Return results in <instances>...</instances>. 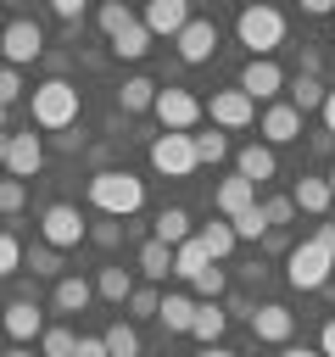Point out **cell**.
Instances as JSON below:
<instances>
[{"instance_id":"cell-37","label":"cell","mask_w":335,"mask_h":357,"mask_svg":"<svg viewBox=\"0 0 335 357\" xmlns=\"http://www.w3.org/2000/svg\"><path fill=\"white\" fill-rule=\"evenodd\" d=\"M262 206V218H268V229H285L290 218H296V206H290V195H268V201H257Z\"/></svg>"},{"instance_id":"cell-18","label":"cell","mask_w":335,"mask_h":357,"mask_svg":"<svg viewBox=\"0 0 335 357\" xmlns=\"http://www.w3.org/2000/svg\"><path fill=\"white\" fill-rule=\"evenodd\" d=\"M212 201H218V212L234 223L240 212H251V206H257V184H246V178L234 173V178H223V184H218V195H212Z\"/></svg>"},{"instance_id":"cell-9","label":"cell","mask_w":335,"mask_h":357,"mask_svg":"<svg viewBox=\"0 0 335 357\" xmlns=\"http://www.w3.org/2000/svg\"><path fill=\"white\" fill-rule=\"evenodd\" d=\"M207 117H212V128H251L257 123V100L246 89H218L207 100Z\"/></svg>"},{"instance_id":"cell-51","label":"cell","mask_w":335,"mask_h":357,"mask_svg":"<svg viewBox=\"0 0 335 357\" xmlns=\"http://www.w3.org/2000/svg\"><path fill=\"white\" fill-rule=\"evenodd\" d=\"M0 357H34V346H6Z\"/></svg>"},{"instance_id":"cell-42","label":"cell","mask_w":335,"mask_h":357,"mask_svg":"<svg viewBox=\"0 0 335 357\" xmlns=\"http://www.w3.org/2000/svg\"><path fill=\"white\" fill-rule=\"evenodd\" d=\"M22 95V78H17V67H0V106H11Z\"/></svg>"},{"instance_id":"cell-7","label":"cell","mask_w":335,"mask_h":357,"mask_svg":"<svg viewBox=\"0 0 335 357\" xmlns=\"http://www.w3.org/2000/svg\"><path fill=\"white\" fill-rule=\"evenodd\" d=\"M151 167L168 173V178H190L201 162H195V134H156L151 139Z\"/></svg>"},{"instance_id":"cell-52","label":"cell","mask_w":335,"mask_h":357,"mask_svg":"<svg viewBox=\"0 0 335 357\" xmlns=\"http://www.w3.org/2000/svg\"><path fill=\"white\" fill-rule=\"evenodd\" d=\"M201 357H234L229 346H201Z\"/></svg>"},{"instance_id":"cell-13","label":"cell","mask_w":335,"mask_h":357,"mask_svg":"<svg viewBox=\"0 0 335 357\" xmlns=\"http://www.w3.org/2000/svg\"><path fill=\"white\" fill-rule=\"evenodd\" d=\"M179 45V56L195 67V61H212V50H218V22L212 17H190V28L173 39Z\"/></svg>"},{"instance_id":"cell-12","label":"cell","mask_w":335,"mask_h":357,"mask_svg":"<svg viewBox=\"0 0 335 357\" xmlns=\"http://www.w3.org/2000/svg\"><path fill=\"white\" fill-rule=\"evenodd\" d=\"M140 22H145V33H151V39H156V33L179 39V33L190 28V6H184V0H151Z\"/></svg>"},{"instance_id":"cell-47","label":"cell","mask_w":335,"mask_h":357,"mask_svg":"<svg viewBox=\"0 0 335 357\" xmlns=\"http://www.w3.org/2000/svg\"><path fill=\"white\" fill-rule=\"evenodd\" d=\"M313 240H318V245L335 257V223H318V229H313Z\"/></svg>"},{"instance_id":"cell-40","label":"cell","mask_w":335,"mask_h":357,"mask_svg":"<svg viewBox=\"0 0 335 357\" xmlns=\"http://www.w3.org/2000/svg\"><path fill=\"white\" fill-rule=\"evenodd\" d=\"M22 201H28V184L22 178H0V212L11 218V212H22Z\"/></svg>"},{"instance_id":"cell-56","label":"cell","mask_w":335,"mask_h":357,"mask_svg":"<svg viewBox=\"0 0 335 357\" xmlns=\"http://www.w3.org/2000/svg\"><path fill=\"white\" fill-rule=\"evenodd\" d=\"M0 340H6V335H0ZM0 351H6V346H0Z\"/></svg>"},{"instance_id":"cell-21","label":"cell","mask_w":335,"mask_h":357,"mask_svg":"<svg viewBox=\"0 0 335 357\" xmlns=\"http://www.w3.org/2000/svg\"><path fill=\"white\" fill-rule=\"evenodd\" d=\"M223 329H229V312H223L218 301H195V324H190V335H195L201 346H223Z\"/></svg>"},{"instance_id":"cell-6","label":"cell","mask_w":335,"mask_h":357,"mask_svg":"<svg viewBox=\"0 0 335 357\" xmlns=\"http://www.w3.org/2000/svg\"><path fill=\"white\" fill-rule=\"evenodd\" d=\"M329 268H335V257H329L318 240H302V245L285 257V279H290L296 290H324V284H329Z\"/></svg>"},{"instance_id":"cell-34","label":"cell","mask_w":335,"mask_h":357,"mask_svg":"<svg viewBox=\"0 0 335 357\" xmlns=\"http://www.w3.org/2000/svg\"><path fill=\"white\" fill-rule=\"evenodd\" d=\"M95 22H100V28H106V33H112V39H117V33H123V28H128V22H134V11H128V6H123V0H106V6H100V11H95Z\"/></svg>"},{"instance_id":"cell-44","label":"cell","mask_w":335,"mask_h":357,"mask_svg":"<svg viewBox=\"0 0 335 357\" xmlns=\"http://www.w3.org/2000/svg\"><path fill=\"white\" fill-rule=\"evenodd\" d=\"M50 11H56L61 22H84V0H50Z\"/></svg>"},{"instance_id":"cell-22","label":"cell","mask_w":335,"mask_h":357,"mask_svg":"<svg viewBox=\"0 0 335 357\" xmlns=\"http://www.w3.org/2000/svg\"><path fill=\"white\" fill-rule=\"evenodd\" d=\"M50 307H56V312H84V307H89V279L61 273V279H56V290H50Z\"/></svg>"},{"instance_id":"cell-48","label":"cell","mask_w":335,"mask_h":357,"mask_svg":"<svg viewBox=\"0 0 335 357\" xmlns=\"http://www.w3.org/2000/svg\"><path fill=\"white\" fill-rule=\"evenodd\" d=\"M302 11H307V17H335V6H329V0H302Z\"/></svg>"},{"instance_id":"cell-19","label":"cell","mask_w":335,"mask_h":357,"mask_svg":"<svg viewBox=\"0 0 335 357\" xmlns=\"http://www.w3.org/2000/svg\"><path fill=\"white\" fill-rule=\"evenodd\" d=\"M156 318H162V329H168V335H190V324H195V296L168 290V296H162V307H156Z\"/></svg>"},{"instance_id":"cell-39","label":"cell","mask_w":335,"mask_h":357,"mask_svg":"<svg viewBox=\"0 0 335 357\" xmlns=\"http://www.w3.org/2000/svg\"><path fill=\"white\" fill-rule=\"evenodd\" d=\"M156 307H162V296H156L151 284H134V296H128V318H156Z\"/></svg>"},{"instance_id":"cell-8","label":"cell","mask_w":335,"mask_h":357,"mask_svg":"<svg viewBox=\"0 0 335 357\" xmlns=\"http://www.w3.org/2000/svg\"><path fill=\"white\" fill-rule=\"evenodd\" d=\"M0 56H6L11 67H28V61H39V56H45V33H39V22H28V17H11V22H6V33H0Z\"/></svg>"},{"instance_id":"cell-15","label":"cell","mask_w":335,"mask_h":357,"mask_svg":"<svg viewBox=\"0 0 335 357\" xmlns=\"http://www.w3.org/2000/svg\"><path fill=\"white\" fill-rule=\"evenodd\" d=\"M262 145H290V139H302V112L290 106V100H279V106H268L262 112Z\"/></svg>"},{"instance_id":"cell-1","label":"cell","mask_w":335,"mask_h":357,"mask_svg":"<svg viewBox=\"0 0 335 357\" xmlns=\"http://www.w3.org/2000/svg\"><path fill=\"white\" fill-rule=\"evenodd\" d=\"M89 206L106 218H134L145 206V178H134L128 167H106L89 178Z\"/></svg>"},{"instance_id":"cell-24","label":"cell","mask_w":335,"mask_h":357,"mask_svg":"<svg viewBox=\"0 0 335 357\" xmlns=\"http://www.w3.org/2000/svg\"><path fill=\"white\" fill-rule=\"evenodd\" d=\"M190 234H195V229H190V212H184V206H162V212H156V234H151V240H162V245H184Z\"/></svg>"},{"instance_id":"cell-49","label":"cell","mask_w":335,"mask_h":357,"mask_svg":"<svg viewBox=\"0 0 335 357\" xmlns=\"http://www.w3.org/2000/svg\"><path fill=\"white\" fill-rule=\"evenodd\" d=\"M324 134H329V139H335V89H329V95H324Z\"/></svg>"},{"instance_id":"cell-28","label":"cell","mask_w":335,"mask_h":357,"mask_svg":"<svg viewBox=\"0 0 335 357\" xmlns=\"http://www.w3.org/2000/svg\"><path fill=\"white\" fill-rule=\"evenodd\" d=\"M324 95H329V89H324L318 78H302V73L290 78V106H296L302 117H307V112H324Z\"/></svg>"},{"instance_id":"cell-26","label":"cell","mask_w":335,"mask_h":357,"mask_svg":"<svg viewBox=\"0 0 335 357\" xmlns=\"http://www.w3.org/2000/svg\"><path fill=\"white\" fill-rule=\"evenodd\" d=\"M201 268H212V257H207V245H201L195 234H190L184 245H173V273H179V279H195Z\"/></svg>"},{"instance_id":"cell-33","label":"cell","mask_w":335,"mask_h":357,"mask_svg":"<svg viewBox=\"0 0 335 357\" xmlns=\"http://www.w3.org/2000/svg\"><path fill=\"white\" fill-rule=\"evenodd\" d=\"M22 268H34L39 279H56V273H61V251H50V245L39 240V245H28V251H22Z\"/></svg>"},{"instance_id":"cell-36","label":"cell","mask_w":335,"mask_h":357,"mask_svg":"<svg viewBox=\"0 0 335 357\" xmlns=\"http://www.w3.org/2000/svg\"><path fill=\"white\" fill-rule=\"evenodd\" d=\"M190 284H195V296H207V301H218V296H223V284H229V273H223V268L212 262V268H201V273H195Z\"/></svg>"},{"instance_id":"cell-43","label":"cell","mask_w":335,"mask_h":357,"mask_svg":"<svg viewBox=\"0 0 335 357\" xmlns=\"http://www.w3.org/2000/svg\"><path fill=\"white\" fill-rule=\"evenodd\" d=\"M89 240H95V245H117V240H123V223H117V218H112V223H95Z\"/></svg>"},{"instance_id":"cell-54","label":"cell","mask_w":335,"mask_h":357,"mask_svg":"<svg viewBox=\"0 0 335 357\" xmlns=\"http://www.w3.org/2000/svg\"><path fill=\"white\" fill-rule=\"evenodd\" d=\"M6 151H11V134H0V162H6Z\"/></svg>"},{"instance_id":"cell-25","label":"cell","mask_w":335,"mask_h":357,"mask_svg":"<svg viewBox=\"0 0 335 357\" xmlns=\"http://www.w3.org/2000/svg\"><path fill=\"white\" fill-rule=\"evenodd\" d=\"M195 240L207 245V257H212V262H223V257H229V251L240 245V240H234V223H229V218H218V223H201V229H195Z\"/></svg>"},{"instance_id":"cell-31","label":"cell","mask_w":335,"mask_h":357,"mask_svg":"<svg viewBox=\"0 0 335 357\" xmlns=\"http://www.w3.org/2000/svg\"><path fill=\"white\" fill-rule=\"evenodd\" d=\"M112 50H117L123 61H140V56L151 50V33H145V22H128V28H123V33L112 39Z\"/></svg>"},{"instance_id":"cell-45","label":"cell","mask_w":335,"mask_h":357,"mask_svg":"<svg viewBox=\"0 0 335 357\" xmlns=\"http://www.w3.org/2000/svg\"><path fill=\"white\" fill-rule=\"evenodd\" d=\"M73 357H106V340L100 335H78V351Z\"/></svg>"},{"instance_id":"cell-30","label":"cell","mask_w":335,"mask_h":357,"mask_svg":"<svg viewBox=\"0 0 335 357\" xmlns=\"http://www.w3.org/2000/svg\"><path fill=\"white\" fill-rule=\"evenodd\" d=\"M78 351V335L67 329V324H45V335H39V357H73Z\"/></svg>"},{"instance_id":"cell-11","label":"cell","mask_w":335,"mask_h":357,"mask_svg":"<svg viewBox=\"0 0 335 357\" xmlns=\"http://www.w3.org/2000/svg\"><path fill=\"white\" fill-rule=\"evenodd\" d=\"M251 335L268 340V346H290V335H296V312L279 307V301H262V307L251 312Z\"/></svg>"},{"instance_id":"cell-50","label":"cell","mask_w":335,"mask_h":357,"mask_svg":"<svg viewBox=\"0 0 335 357\" xmlns=\"http://www.w3.org/2000/svg\"><path fill=\"white\" fill-rule=\"evenodd\" d=\"M279 357H318V346H285Z\"/></svg>"},{"instance_id":"cell-23","label":"cell","mask_w":335,"mask_h":357,"mask_svg":"<svg viewBox=\"0 0 335 357\" xmlns=\"http://www.w3.org/2000/svg\"><path fill=\"white\" fill-rule=\"evenodd\" d=\"M156 89H162V84H151L145 73H134V78H123V89H117V106H123V112H151V106H156Z\"/></svg>"},{"instance_id":"cell-5","label":"cell","mask_w":335,"mask_h":357,"mask_svg":"<svg viewBox=\"0 0 335 357\" xmlns=\"http://www.w3.org/2000/svg\"><path fill=\"white\" fill-rule=\"evenodd\" d=\"M39 240H45L50 251H67V245L89 240V223H84V212H78V206H67V201H50V206L39 212Z\"/></svg>"},{"instance_id":"cell-20","label":"cell","mask_w":335,"mask_h":357,"mask_svg":"<svg viewBox=\"0 0 335 357\" xmlns=\"http://www.w3.org/2000/svg\"><path fill=\"white\" fill-rule=\"evenodd\" d=\"M290 206H296V212H307V218H324V212L335 206V195H329V184H324V178H313V173H307V178L290 190Z\"/></svg>"},{"instance_id":"cell-14","label":"cell","mask_w":335,"mask_h":357,"mask_svg":"<svg viewBox=\"0 0 335 357\" xmlns=\"http://www.w3.org/2000/svg\"><path fill=\"white\" fill-rule=\"evenodd\" d=\"M234 89H246L251 100H274L279 89H285V67L268 56V61H246V73H240V84Z\"/></svg>"},{"instance_id":"cell-55","label":"cell","mask_w":335,"mask_h":357,"mask_svg":"<svg viewBox=\"0 0 335 357\" xmlns=\"http://www.w3.org/2000/svg\"><path fill=\"white\" fill-rule=\"evenodd\" d=\"M324 184H329V195H335V167H329V173H324Z\"/></svg>"},{"instance_id":"cell-16","label":"cell","mask_w":335,"mask_h":357,"mask_svg":"<svg viewBox=\"0 0 335 357\" xmlns=\"http://www.w3.org/2000/svg\"><path fill=\"white\" fill-rule=\"evenodd\" d=\"M39 162H45V145H39V134H34V128L11 134V151H6V173H11V178H34V173H39Z\"/></svg>"},{"instance_id":"cell-46","label":"cell","mask_w":335,"mask_h":357,"mask_svg":"<svg viewBox=\"0 0 335 357\" xmlns=\"http://www.w3.org/2000/svg\"><path fill=\"white\" fill-rule=\"evenodd\" d=\"M318 357H335V318L318 329Z\"/></svg>"},{"instance_id":"cell-10","label":"cell","mask_w":335,"mask_h":357,"mask_svg":"<svg viewBox=\"0 0 335 357\" xmlns=\"http://www.w3.org/2000/svg\"><path fill=\"white\" fill-rule=\"evenodd\" d=\"M0 335L11 340V346H34L39 335H45V312L34 307V301H11V307H0Z\"/></svg>"},{"instance_id":"cell-29","label":"cell","mask_w":335,"mask_h":357,"mask_svg":"<svg viewBox=\"0 0 335 357\" xmlns=\"http://www.w3.org/2000/svg\"><path fill=\"white\" fill-rule=\"evenodd\" d=\"M140 273H145V279H168V273H173V245L145 240V245H140Z\"/></svg>"},{"instance_id":"cell-35","label":"cell","mask_w":335,"mask_h":357,"mask_svg":"<svg viewBox=\"0 0 335 357\" xmlns=\"http://www.w3.org/2000/svg\"><path fill=\"white\" fill-rule=\"evenodd\" d=\"M223 156H229V139H223L218 128L195 134V162H223Z\"/></svg>"},{"instance_id":"cell-38","label":"cell","mask_w":335,"mask_h":357,"mask_svg":"<svg viewBox=\"0 0 335 357\" xmlns=\"http://www.w3.org/2000/svg\"><path fill=\"white\" fill-rule=\"evenodd\" d=\"M262 234H268L262 206H251V212H240V218H234V240H262Z\"/></svg>"},{"instance_id":"cell-32","label":"cell","mask_w":335,"mask_h":357,"mask_svg":"<svg viewBox=\"0 0 335 357\" xmlns=\"http://www.w3.org/2000/svg\"><path fill=\"white\" fill-rule=\"evenodd\" d=\"M95 290H100L106 301H128V296H134V273H128V268H100Z\"/></svg>"},{"instance_id":"cell-41","label":"cell","mask_w":335,"mask_h":357,"mask_svg":"<svg viewBox=\"0 0 335 357\" xmlns=\"http://www.w3.org/2000/svg\"><path fill=\"white\" fill-rule=\"evenodd\" d=\"M6 273H22V245H17V234L0 229V279Z\"/></svg>"},{"instance_id":"cell-4","label":"cell","mask_w":335,"mask_h":357,"mask_svg":"<svg viewBox=\"0 0 335 357\" xmlns=\"http://www.w3.org/2000/svg\"><path fill=\"white\" fill-rule=\"evenodd\" d=\"M151 112H156L162 134H190V128L207 117V100H195L190 89H173V84H168V89H156V106H151Z\"/></svg>"},{"instance_id":"cell-53","label":"cell","mask_w":335,"mask_h":357,"mask_svg":"<svg viewBox=\"0 0 335 357\" xmlns=\"http://www.w3.org/2000/svg\"><path fill=\"white\" fill-rule=\"evenodd\" d=\"M6 123H11V106H0V134H6Z\"/></svg>"},{"instance_id":"cell-2","label":"cell","mask_w":335,"mask_h":357,"mask_svg":"<svg viewBox=\"0 0 335 357\" xmlns=\"http://www.w3.org/2000/svg\"><path fill=\"white\" fill-rule=\"evenodd\" d=\"M73 123H78V89H73L67 78H45V84L34 89V128L67 134Z\"/></svg>"},{"instance_id":"cell-3","label":"cell","mask_w":335,"mask_h":357,"mask_svg":"<svg viewBox=\"0 0 335 357\" xmlns=\"http://www.w3.org/2000/svg\"><path fill=\"white\" fill-rule=\"evenodd\" d=\"M234 33H240V45L251 50V61H268V56L285 45V17H279L274 6H246V11L234 17Z\"/></svg>"},{"instance_id":"cell-17","label":"cell","mask_w":335,"mask_h":357,"mask_svg":"<svg viewBox=\"0 0 335 357\" xmlns=\"http://www.w3.org/2000/svg\"><path fill=\"white\" fill-rule=\"evenodd\" d=\"M234 167H240V178L246 184H262V178H274L279 173V156H274V145H240V156H234Z\"/></svg>"},{"instance_id":"cell-27","label":"cell","mask_w":335,"mask_h":357,"mask_svg":"<svg viewBox=\"0 0 335 357\" xmlns=\"http://www.w3.org/2000/svg\"><path fill=\"white\" fill-rule=\"evenodd\" d=\"M100 340H106V357H140V329H134V324H123V318H117V324H106V329H100Z\"/></svg>"}]
</instances>
